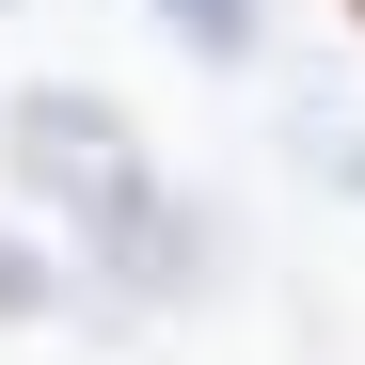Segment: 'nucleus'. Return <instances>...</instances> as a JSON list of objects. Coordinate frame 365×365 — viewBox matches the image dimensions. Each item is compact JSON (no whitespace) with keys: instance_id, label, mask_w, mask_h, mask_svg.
Instances as JSON below:
<instances>
[{"instance_id":"1","label":"nucleus","mask_w":365,"mask_h":365,"mask_svg":"<svg viewBox=\"0 0 365 365\" xmlns=\"http://www.w3.org/2000/svg\"><path fill=\"white\" fill-rule=\"evenodd\" d=\"M0 175H16V207L80 222V255H128V238L175 207L159 159H143V128H128L96 80H32V96H0Z\"/></svg>"},{"instance_id":"2","label":"nucleus","mask_w":365,"mask_h":365,"mask_svg":"<svg viewBox=\"0 0 365 365\" xmlns=\"http://www.w3.org/2000/svg\"><path fill=\"white\" fill-rule=\"evenodd\" d=\"M159 32L191 48V64H255V48H270V0H159Z\"/></svg>"},{"instance_id":"3","label":"nucleus","mask_w":365,"mask_h":365,"mask_svg":"<svg viewBox=\"0 0 365 365\" xmlns=\"http://www.w3.org/2000/svg\"><path fill=\"white\" fill-rule=\"evenodd\" d=\"M0 318H48V255H32L16 222H0Z\"/></svg>"},{"instance_id":"4","label":"nucleus","mask_w":365,"mask_h":365,"mask_svg":"<svg viewBox=\"0 0 365 365\" xmlns=\"http://www.w3.org/2000/svg\"><path fill=\"white\" fill-rule=\"evenodd\" d=\"M318 175H334V191H365V128H318Z\"/></svg>"},{"instance_id":"5","label":"nucleus","mask_w":365,"mask_h":365,"mask_svg":"<svg viewBox=\"0 0 365 365\" xmlns=\"http://www.w3.org/2000/svg\"><path fill=\"white\" fill-rule=\"evenodd\" d=\"M334 16H349V32H365V0H334Z\"/></svg>"},{"instance_id":"6","label":"nucleus","mask_w":365,"mask_h":365,"mask_svg":"<svg viewBox=\"0 0 365 365\" xmlns=\"http://www.w3.org/2000/svg\"><path fill=\"white\" fill-rule=\"evenodd\" d=\"M0 16H16V0H0Z\"/></svg>"}]
</instances>
